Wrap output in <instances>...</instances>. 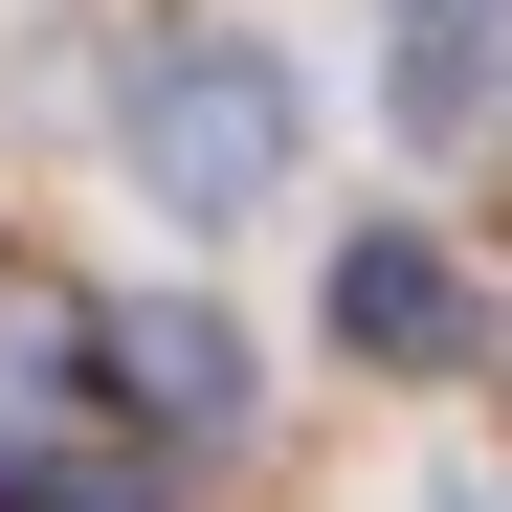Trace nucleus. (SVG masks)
<instances>
[{
	"label": "nucleus",
	"instance_id": "obj_1",
	"mask_svg": "<svg viewBox=\"0 0 512 512\" xmlns=\"http://www.w3.org/2000/svg\"><path fill=\"white\" fill-rule=\"evenodd\" d=\"M290 67L268 45H245V23H179V45H156L134 67V179L156 201H179V223H245V201H290Z\"/></svg>",
	"mask_w": 512,
	"mask_h": 512
},
{
	"label": "nucleus",
	"instance_id": "obj_2",
	"mask_svg": "<svg viewBox=\"0 0 512 512\" xmlns=\"http://www.w3.org/2000/svg\"><path fill=\"white\" fill-rule=\"evenodd\" d=\"M334 357H379V379H468V357H490V290H468L423 223H357V245H334Z\"/></svg>",
	"mask_w": 512,
	"mask_h": 512
},
{
	"label": "nucleus",
	"instance_id": "obj_3",
	"mask_svg": "<svg viewBox=\"0 0 512 512\" xmlns=\"http://www.w3.org/2000/svg\"><path fill=\"white\" fill-rule=\"evenodd\" d=\"M90 379L156 423V446H245V401H268V379H245V334H223L201 290H134V312H90Z\"/></svg>",
	"mask_w": 512,
	"mask_h": 512
},
{
	"label": "nucleus",
	"instance_id": "obj_4",
	"mask_svg": "<svg viewBox=\"0 0 512 512\" xmlns=\"http://www.w3.org/2000/svg\"><path fill=\"white\" fill-rule=\"evenodd\" d=\"M490 23H512V0H401L379 112H401V134H468V112H490Z\"/></svg>",
	"mask_w": 512,
	"mask_h": 512
},
{
	"label": "nucleus",
	"instance_id": "obj_5",
	"mask_svg": "<svg viewBox=\"0 0 512 512\" xmlns=\"http://www.w3.org/2000/svg\"><path fill=\"white\" fill-rule=\"evenodd\" d=\"M0 512H156V468H112V446H67V468H0Z\"/></svg>",
	"mask_w": 512,
	"mask_h": 512
}]
</instances>
